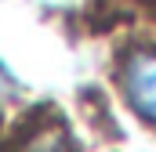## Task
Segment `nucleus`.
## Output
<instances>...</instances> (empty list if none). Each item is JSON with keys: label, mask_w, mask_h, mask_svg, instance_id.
<instances>
[{"label": "nucleus", "mask_w": 156, "mask_h": 152, "mask_svg": "<svg viewBox=\"0 0 156 152\" xmlns=\"http://www.w3.org/2000/svg\"><path fill=\"white\" fill-rule=\"evenodd\" d=\"M120 91L131 112L156 127V51H134L120 69Z\"/></svg>", "instance_id": "nucleus-1"}, {"label": "nucleus", "mask_w": 156, "mask_h": 152, "mask_svg": "<svg viewBox=\"0 0 156 152\" xmlns=\"http://www.w3.org/2000/svg\"><path fill=\"white\" fill-rule=\"evenodd\" d=\"M18 152H73V149H69V138H66L62 130L47 127V130H40L37 138H29Z\"/></svg>", "instance_id": "nucleus-2"}]
</instances>
